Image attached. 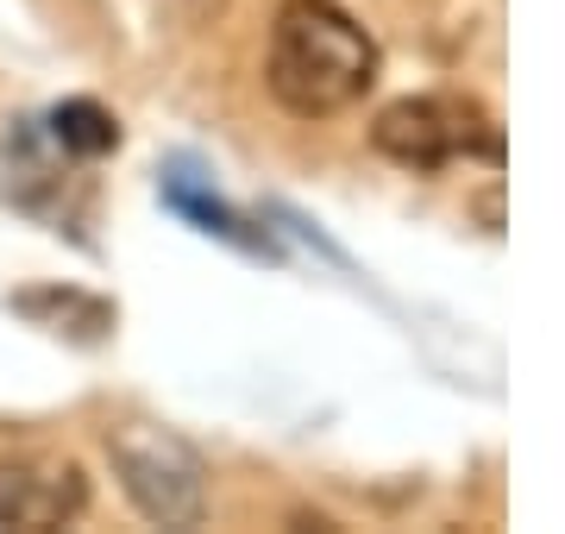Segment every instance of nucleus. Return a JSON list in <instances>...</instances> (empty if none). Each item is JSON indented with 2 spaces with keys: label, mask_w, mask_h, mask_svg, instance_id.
I'll return each instance as SVG.
<instances>
[{
  "label": "nucleus",
  "mask_w": 565,
  "mask_h": 534,
  "mask_svg": "<svg viewBox=\"0 0 565 534\" xmlns=\"http://www.w3.org/2000/svg\"><path fill=\"white\" fill-rule=\"evenodd\" d=\"M264 83H270L277 107L321 120V114L364 102V88L377 83V44L333 0H282L270 20Z\"/></svg>",
  "instance_id": "f257e3e1"
},
{
  "label": "nucleus",
  "mask_w": 565,
  "mask_h": 534,
  "mask_svg": "<svg viewBox=\"0 0 565 534\" xmlns=\"http://www.w3.org/2000/svg\"><path fill=\"white\" fill-rule=\"evenodd\" d=\"M107 459L132 510L158 528H202L207 515V466L182 434L158 421H126L107 434Z\"/></svg>",
  "instance_id": "f03ea898"
},
{
  "label": "nucleus",
  "mask_w": 565,
  "mask_h": 534,
  "mask_svg": "<svg viewBox=\"0 0 565 534\" xmlns=\"http://www.w3.org/2000/svg\"><path fill=\"white\" fill-rule=\"evenodd\" d=\"M371 145L403 170H446L459 158L497 164L503 158L497 120L465 95H403V102H390L371 126Z\"/></svg>",
  "instance_id": "7ed1b4c3"
},
{
  "label": "nucleus",
  "mask_w": 565,
  "mask_h": 534,
  "mask_svg": "<svg viewBox=\"0 0 565 534\" xmlns=\"http://www.w3.org/2000/svg\"><path fill=\"white\" fill-rule=\"evenodd\" d=\"M88 510V478L70 459H0V528L44 534Z\"/></svg>",
  "instance_id": "20e7f679"
},
{
  "label": "nucleus",
  "mask_w": 565,
  "mask_h": 534,
  "mask_svg": "<svg viewBox=\"0 0 565 534\" xmlns=\"http://www.w3.org/2000/svg\"><path fill=\"white\" fill-rule=\"evenodd\" d=\"M44 126H51V139H57L70 158H107V151L120 145V120H114L102 102H88V95L57 102Z\"/></svg>",
  "instance_id": "39448f33"
},
{
  "label": "nucleus",
  "mask_w": 565,
  "mask_h": 534,
  "mask_svg": "<svg viewBox=\"0 0 565 534\" xmlns=\"http://www.w3.org/2000/svg\"><path fill=\"white\" fill-rule=\"evenodd\" d=\"M163 202L177 207V214H189L202 233H221V239H233V246H245V252H270V239H264V233H252V226H245L226 202H214L207 189L182 183V177H163Z\"/></svg>",
  "instance_id": "423d86ee"
},
{
  "label": "nucleus",
  "mask_w": 565,
  "mask_h": 534,
  "mask_svg": "<svg viewBox=\"0 0 565 534\" xmlns=\"http://www.w3.org/2000/svg\"><path fill=\"white\" fill-rule=\"evenodd\" d=\"M13 309L32 314V321H57V333H63V321H82V340H95V333L114 328V309L95 302V296H76V289H32Z\"/></svg>",
  "instance_id": "0eeeda50"
}]
</instances>
